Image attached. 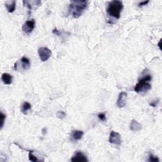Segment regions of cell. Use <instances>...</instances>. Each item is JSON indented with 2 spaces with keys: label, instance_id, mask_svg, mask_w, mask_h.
<instances>
[{
  "label": "cell",
  "instance_id": "obj_1",
  "mask_svg": "<svg viewBox=\"0 0 162 162\" xmlns=\"http://www.w3.org/2000/svg\"><path fill=\"white\" fill-rule=\"evenodd\" d=\"M87 1H71L68 7V15L74 18H79L87 7Z\"/></svg>",
  "mask_w": 162,
  "mask_h": 162
},
{
  "label": "cell",
  "instance_id": "obj_2",
  "mask_svg": "<svg viewBox=\"0 0 162 162\" xmlns=\"http://www.w3.org/2000/svg\"><path fill=\"white\" fill-rule=\"evenodd\" d=\"M123 7L122 1L114 0V1L109 2L106 12L110 16L116 18V19H118L120 17V13H121Z\"/></svg>",
  "mask_w": 162,
  "mask_h": 162
},
{
  "label": "cell",
  "instance_id": "obj_3",
  "mask_svg": "<svg viewBox=\"0 0 162 162\" xmlns=\"http://www.w3.org/2000/svg\"><path fill=\"white\" fill-rule=\"evenodd\" d=\"M152 77L151 75H146L141 79L139 80L137 84L134 87V91L138 94L146 93L151 89V85L150 82Z\"/></svg>",
  "mask_w": 162,
  "mask_h": 162
},
{
  "label": "cell",
  "instance_id": "obj_4",
  "mask_svg": "<svg viewBox=\"0 0 162 162\" xmlns=\"http://www.w3.org/2000/svg\"><path fill=\"white\" fill-rule=\"evenodd\" d=\"M38 54L41 61L46 62L52 56V52L48 48L41 47L38 49Z\"/></svg>",
  "mask_w": 162,
  "mask_h": 162
},
{
  "label": "cell",
  "instance_id": "obj_5",
  "mask_svg": "<svg viewBox=\"0 0 162 162\" xmlns=\"http://www.w3.org/2000/svg\"><path fill=\"white\" fill-rule=\"evenodd\" d=\"M36 26V22L34 19L26 21L22 26V31L25 34H29L33 31Z\"/></svg>",
  "mask_w": 162,
  "mask_h": 162
},
{
  "label": "cell",
  "instance_id": "obj_6",
  "mask_svg": "<svg viewBox=\"0 0 162 162\" xmlns=\"http://www.w3.org/2000/svg\"><path fill=\"white\" fill-rule=\"evenodd\" d=\"M109 142L112 144H115L117 145H121V136L118 132L112 131L110 132L109 137Z\"/></svg>",
  "mask_w": 162,
  "mask_h": 162
},
{
  "label": "cell",
  "instance_id": "obj_7",
  "mask_svg": "<svg viewBox=\"0 0 162 162\" xmlns=\"http://www.w3.org/2000/svg\"><path fill=\"white\" fill-rule=\"evenodd\" d=\"M71 161L73 162H87L88 160L87 158V156L83 153L82 151H77L76 152L75 155H74L72 158H71Z\"/></svg>",
  "mask_w": 162,
  "mask_h": 162
},
{
  "label": "cell",
  "instance_id": "obj_8",
  "mask_svg": "<svg viewBox=\"0 0 162 162\" xmlns=\"http://www.w3.org/2000/svg\"><path fill=\"white\" fill-rule=\"evenodd\" d=\"M127 100V94L126 92H120L117 101V105L119 108H123L126 105Z\"/></svg>",
  "mask_w": 162,
  "mask_h": 162
},
{
  "label": "cell",
  "instance_id": "obj_9",
  "mask_svg": "<svg viewBox=\"0 0 162 162\" xmlns=\"http://www.w3.org/2000/svg\"><path fill=\"white\" fill-rule=\"evenodd\" d=\"M24 5L28 8L29 10L31 11L33 8H36V7H38L41 5V1H23Z\"/></svg>",
  "mask_w": 162,
  "mask_h": 162
},
{
  "label": "cell",
  "instance_id": "obj_10",
  "mask_svg": "<svg viewBox=\"0 0 162 162\" xmlns=\"http://www.w3.org/2000/svg\"><path fill=\"white\" fill-rule=\"evenodd\" d=\"M130 129L133 132L139 131L142 129V126L139 122H138L137 121V120H132L130 125Z\"/></svg>",
  "mask_w": 162,
  "mask_h": 162
},
{
  "label": "cell",
  "instance_id": "obj_11",
  "mask_svg": "<svg viewBox=\"0 0 162 162\" xmlns=\"http://www.w3.org/2000/svg\"><path fill=\"white\" fill-rule=\"evenodd\" d=\"M13 76L8 73H4L1 76V80L4 84L10 85L13 82Z\"/></svg>",
  "mask_w": 162,
  "mask_h": 162
},
{
  "label": "cell",
  "instance_id": "obj_12",
  "mask_svg": "<svg viewBox=\"0 0 162 162\" xmlns=\"http://www.w3.org/2000/svg\"><path fill=\"white\" fill-rule=\"evenodd\" d=\"M20 61V65H21V67L24 69V70H27L30 68L31 62L28 58H27L26 57H23Z\"/></svg>",
  "mask_w": 162,
  "mask_h": 162
},
{
  "label": "cell",
  "instance_id": "obj_13",
  "mask_svg": "<svg viewBox=\"0 0 162 162\" xmlns=\"http://www.w3.org/2000/svg\"><path fill=\"white\" fill-rule=\"evenodd\" d=\"M5 7L8 13H13L16 9V1H7L5 3Z\"/></svg>",
  "mask_w": 162,
  "mask_h": 162
},
{
  "label": "cell",
  "instance_id": "obj_14",
  "mask_svg": "<svg viewBox=\"0 0 162 162\" xmlns=\"http://www.w3.org/2000/svg\"><path fill=\"white\" fill-rule=\"evenodd\" d=\"M83 135H84V132L82 131L76 130V131H72V137L73 140L78 141V140L81 139Z\"/></svg>",
  "mask_w": 162,
  "mask_h": 162
},
{
  "label": "cell",
  "instance_id": "obj_15",
  "mask_svg": "<svg viewBox=\"0 0 162 162\" xmlns=\"http://www.w3.org/2000/svg\"><path fill=\"white\" fill-rule=\"evenodd\" d=\"M31 108H32L31 105L29 102H27V101H25L21 106V112L23 114L27 115L28 111H29L31 109Z\"/></svg>",
  "mask_w": 162,
  "mask_h": 162
},
{
  "label": "cell",
  "instance_id": "obj_16",
  "mask_svg": "<svg viewBox=\"0 0 162 162\" xmlns=\"http://www.w3.org/2000/svg\"><path fill=\"white\" fill-rule=\"evenodd\" d=\"M29 160L31 161H33V162H36V161H38L39 160L38 158H37V157L36 156H34L33 155V151H29Z\"/></svg>",
  "mask_w": 162,
  "mask_h": 162
},
{
  "label": "cell",
  "instance_id": "obj_17",
  "mask_svg": "<svg viewBox=\"0 0 162 162\" xmlns=\"http://www.w3.org/2000/svg\"><path fill=\"white\" fill-rule=\"evenodd\" d=\"M147 161H151V162H153V161L158 162L160 160H159V158L157 156H155L153 154H150L149 159L147 160Z\"/></svg>",
  "mask_w": 162,
  "mask_h": 162
},
{
  "label": "cell",
  "instance_id": "obj_18",
  "mask_svg": "<svg viewBox=\"0 0 162 162\" xmlns=\"http://www.w3.org/2000/svg\"><path fill=\"white\" fill-rule=\"evenodd\" d=\"M66 116V114L64 112H62V111H59V112H57V117L60 118V119H63Z\"/></svg>",
  "mask_w": 162,
  "mask_h": 162
},
{
  "label": "cell",
  "instance_id": "obj_19",
  "mask_svg": "<svg viewBox=\"0 0 162 162\" xmlns=\"http://www.w3.org/2000/svg\"><path fill=\"white\" fill-rule=\"evenodd\" d=\"M1 129H2L3 127V126H4V122H5V119H6V115L4 114L2 112H1Z\"/></svg>",
  "mask_w": 162,
  "mask_h": 162
},
{
  "label": "cell",
  "instance_id": "obj_20",
  "mask_svg": "<svg viewBox=\"0 0 162 162\" xmlns=\"http://www.w3.org/2000/svg\"><path fill=\"white\" fill-rule=\"evenodd\" d=\"M98 117L99 118V119L100 120H101V121H105L106 118V115H105V113H100L98 115Z\"/></svg>",
  "mask_w": 162,
  "mask_h": 162
},
{
  "label": "cell",
  "instance_id": "obj_21",
  "mask_svg": "<svg viewBox=\"0 0 162 162\" xmlns=\"http://www.w3.org/2000/svg\"><path fill=\"white\" fill-rule=\"evenodd\" d=\"M159 101H160L159 99H158V100L156 99V100H154V101H153L151 103H150V105L151 106H153V107H156V106H158V103H159Z\"/></svg>",
  "mask_w": 162,
  "mask_h": 162
},
{
  "label": "cell",
  "instance_id": "obj_22",
  "mask_svg": "<svg viewBox=\"0 0 162 162\" xmlns=\"http://www.w3.org/2000/svg\"><path fill=\"white\" fill-rule=\"evenodd\" d=\"M149 1H143V2H141L139 3V5L138 7H144V6H146L147 5V4L149 3Z\"/></svg>",
  "mask_w": 162,
  "mask_h": 162
},
{
  "label": "cell",
  "instance_id": "obj_23",
  "mask_svg": "<svg viewBox=\"0 0 162 162\" xmlns=\"http://www.w3.org/2000/svg\"><path fill=\"white\" fill-rule=\"evenodd\" d=\"M53 33L54 34H56V35H58V36L60 35V32H59V31L57 29H54L53 31Z\"/></svg>",
  "mask_w": 162,
  "mask_h": 162
}]
</instances>
